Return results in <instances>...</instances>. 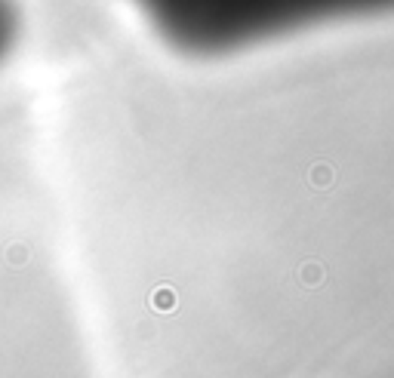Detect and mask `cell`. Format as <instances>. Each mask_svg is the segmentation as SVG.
<instances>
[{
	"label": "cell",
	"instance_id": "cell-2",
	"mask_svg": "<svg viewBox=\"0 0 394 378\" xmlns=\"http://www.w3.org/2000/svg\"><path fill=\"white\" fill-rule=\"evenodd\" d=\"M176 305H179V299H176V292L169 286H158L151 292V308L160 310V314H167V310H176Z\"/></svg>",
	"mask_w": 394,
	"mask_h": 378
},
{
	"label": "cell",
	"instance_id": "cell-1",
	"mask_svg": "<svg viewBox=\"0 0 394 378\" xmlns=\"http://www.w3.org/2000/svg\"><path fill=\"white\" fill-rule=\"evenodd\" d=\"M299 283L305 286V289H317L326 280V271H324V265L321 262H302L299 265Z\"/></svg>",
	"mask_w": 394,
	"mask_h": 378
},
{
	"label": "cell",
	"instance_id": "cell-3",
	"mask_svg": "<svg viewBox=\"0 0 394 378\" xmlns=\"http://www.w3.org/2000/svg\"><path fill=\"white\" fill-rule=\"evenodd\" d=\"M311 184H315V188H330L333 184V169L326 166V163H317V166L311 169Z\"/></svg>",
	"mask_w": 394,
	"mask_h": 378
}]
</instances>
